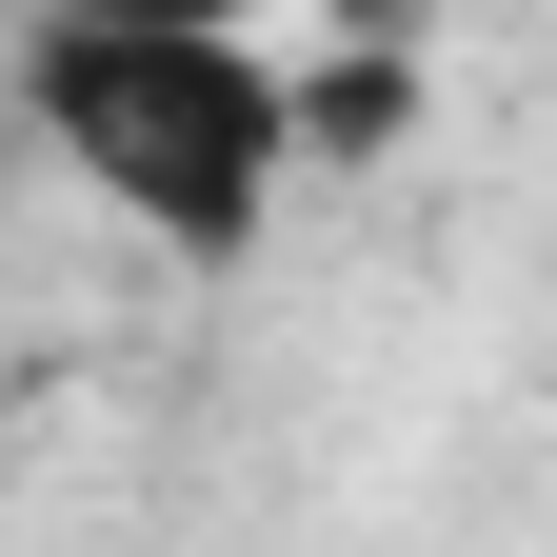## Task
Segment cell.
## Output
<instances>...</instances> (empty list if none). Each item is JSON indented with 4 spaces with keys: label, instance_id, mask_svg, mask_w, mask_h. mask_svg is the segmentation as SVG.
<instances>
[{
    "label": "cell",
    "instance_id": "cell-3",
    "mask_svg": "<svg viewBox=\"0 0 557 557\" xmlns=\"http://www.w3.org/2000/svg\"><path fill=\"white\" fill-rule=\"evenodd\" d=\"M81 21H259V0H81Z\"/></svg>",
    "mask_w": 557,
    "mask_h": 557
},
{
    "label": "cell",
    "instance_id": "cell-2",
    "mask_svg": "<svg viewBox=\"0 0 557 557\" xmlns=\"http://www.w3.org/2000/svg\"><path fill=\"white\" fill-rule=\"evenodd\" d=\"M398 120H418V60L338 21V60H299V160H398Z\"/></svg>",
    "mask_w": 557,
    "mask_h": 557
},
{
    "label": "cell",
    "instance_id": "cell-4",
    "mask_svg": "<svg viewBox=\"0 0 557 557\" xmlns=\"http://www.w3.org/2000/svg\"><path fill=\"white\" fill-rule=\"evenodd\" d=\"M319 21H379V40H398V21H418V0H319Z\"/></svg>",
    "mask_w": 557,
    "mask_h": 557
},
{
    "label": "cell",
    "instance_id": "cell-1",
    "mask_svg": "<svg viewBox=\"0 0 557 557\" xmlns=\"http://www.w3.org/2000/svg\"><path fill=\"white\" fill-rule=\"evenodd\" d=\"M21 100L60 139V180L120 199L180 259H239L299 180V60H259V21H81V0H40Z\"/></svg>",
    "mask_w": 557,
    "mask_h": 557
}]
</instances>
